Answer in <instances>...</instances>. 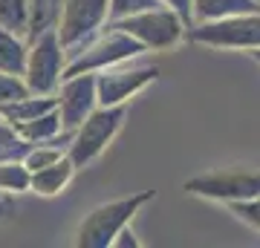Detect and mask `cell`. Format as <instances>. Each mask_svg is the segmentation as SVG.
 <instances>
[{
  "label": "cell",
  "instance_id": "6da1fadb",
  "mask_svg": "<svg viewBox=\"0 0 260 248\" xmlns=\"http://www.w3.org/2000/svg\"><path fill=\"white\" fill-rule=\"evenodd\" d=\"M153 196H156V191H136L130 196H121V199H113V202H104L99 208H93L81 220L78 231H75V245L78 248H110L116 234L124 225H130L133 217Z\"/></svg>",
  "mask_w": 260,
  "mask_h": 248
},
{
  "label": "cell",
  "instance_id": "7a4b0ae2",
  "mask_svg": "<svg viewBox=\"0 0 260 248\" xmlns=\"http://www.w3.org/2000/svg\"><path fill=\"white\" fill-rule=\"evenodd\" d=\"M127 119V104H113V107H95L87 119L73 130V141L67 147V156L73 159L75 167L93 165L95 159L113 145V138L119 136L121 124Z\"/></svg>",
  "mask_w": 260,
  "mask_h": 248
},
{
  "label": "cell",
  "instance_id": "3957f363",
  "mask_svg": "<svg viewBox=\"0 0 260 248\" xmlns=\"http://www.w3.org/2000/svg\"><path fill=\"white\" fill-rule=\"evenodd\" d=\"M145 52H148V49H145L136 38H130L127 32H121V29H116L113 23H107L99 35L90 38V41L70 58L64 78L67 75H81V73H102L107 66L133 61V58L145 55Z\"/></svg>",
  "mask_w": 260,
  "mask_h": 248
},
{
  "label": "cell",
  "instance_id": "277c9868",
  "mask_svg": "<svg viewBox=\"0 0 260 248\" xmlns=\"http://www.w3.org/2000/svg\"><path fill=\"white\" fill-rule=\"evenodd\" d=\"M67 64H70V55L58 38V29H47L38 38H32L26 52V66H23V81H26L29 92L55 95L64 81Z\"/></svg>",
  "mask_w": 260,
  "mask_h": 248
},
{
  "label": "cell",
  "instance_id": "5b68a950",
  "mask_svg": "<svg viewBox=\"0 0 260 248\" xmlns=\"http://www.w3.org/2000/svg\"><path fill=\"white\" fill-rule=\"evenodd\" d=\"M185 38L191 44L211 46V49H237V52H254L260 49V12L232 15L223 20H208L188 26Z\"/></svg>",
  "mask_w": 260,
  "mask_h": 248
},
{
  "label": "cell",
  "instance_id": "8992f818",
  "mask_svg": "<svg viewBox=\"0 0 260 248\" xmlns=\"http://www.w3.org/2000/svg\"><path fill=\"white\" fill-rule=\"evenodd\" d=\"M110 23L121 32H127L130 38H136L148 52H165L171 46H177L188 32V23L168 6H156V9L139 12L130 18L110 20Z\"/></svg>",
  "mask_w": 260,
  "mask_h": 248
},
{
  "label": "cell",
  "instance_id": "52a82bcc",
  "mask_svg": "<svg viewBox=\"0 0 260 248\" xmlns=\"http://www.w3.org/2000/svg\"><path fill=\"white\" fill-rule=\"evenodd\" d=\"M107 23H110V0H64L55 29L67 55L73 58Z\"/></svg>",
  "mask_w": 260,
  "mask_h": 248
},
{
  "label": "cell",
  "instance_id": "ba28073f",
  "mask_svg": "<svg viewBox=\"0 0 260 248\" xmlns=\"http://www.w3.org/2000/svg\"><path fill=\"white\" fill-rule=\"evenodd\" d=\"M182 191L191 193V196H200V199H208V202H223V205L254 199V196H260V170H240V167L208 170V173L188 179L182 185Z\"/></svg>",
  "mask_w": 260,
  "mask_h": 248
},
{
  "label": "cell",
  "instance_id": "9c48e42d",
  "mask_svg": "<svg viewBox=\"0 0 260 248\" xmlns=\"http://www.w3.org/2000/svg\"><path fill=\"white\" fill-rule=\"evenodd\" d=\"M159 78V66L153 64H116L95 73V90H99V104L113 107V104H127L136 92H142L148 84Z\"/></svg>",
  "mask_w": 260,
  "mask_h": 248
},
{
  "label": "cell",
  "instance_id": "30bf717a",
  "mask_svg": "<svg viewBox=\"0 0 260 248\" xmlns=\"http://www.w3.org/2000/svg\"><path fill=\"white\" fill-rule=\"evenodd\" d=\"M58 116L64 130H75L90 113L99 107V90H95V73L67 75L55 92Z\"/></svg>",
  "mask_w": 260,
  "mask_h": 248
},
{
  "label": "cell",
  "instance_id": "8fae6325",
  "mask_svg": "<svg viewBox=\"0 0 260 248\" xmlns=\"http://www.w3.org/2000/svg\"><path fill=\"white\" fill-rule=\"evenodd\" d=\"M78 167L73 165V159L64 156L52 162L47 167H38L32 170V182H29V191L38 193V196H58L61 191H67V185L73 182V176Z\"/></svg>",
  "mask_w": 260,
  "mask_h": 248
},
{
  "label": "cell",
  "instance_id": "7c38bea8",
  "mask_svg": "<svg viewBox=\"0 0 260 248\" xmlns=\"http://www.w3.org/2000/svg\"><path fill=\"white\" fill-rule=\"evenodd\" d=\"M58 101L55 95H38V92H29V95H23V98H15V101L3 104L0 107V119L9 121L12 127L15 124H23V121H32L38 119V116H44V113L55 110Z\"/></svg>",
  "mask_w": 260,
  "mask_h": 248
},
{
  "label": "cell",
  "instance_id": "4fadbf2b",
  "mask_svg": "<svg viewBox=\"0 0 260 248\" xmlns=\"http://www.w3.org/2000/svg\"><path fill=\"white\" fill-rule=\"evenodd\" d=\"M246 12H260V0H194V23L223 20Z\"/></svg>",
  "mask_w": 260,
  "mask_h": 248
},
{
  "label": "cell",
  "instance_id": "5bb4252c",
  "mask_svg": "<svg viewBox=\"0 0 260 248\" xmlns=\"http://www.w3.org/2000/svg\"><path fill=\"white\" fill-rule=\"evenodd\" d=\"M26 52H29L26 35H18V32H12V29L0 26V69H3V73L23 75Z\"/></svg>",
  "mask_w": 260,
  "mask_h": 248
},
{
  "label": "cell",
  "instance_id": "9a60e30c",
  "mask_svg": "<svg viewBox=\"0 0 260 248\" xmlns=\"http://www.w3.org/2000/svg\"><path fill=\"white\" fill-rule=\"evenodd\" d=\"M18 130V136L29 145H41V141H52L55 136L64 133V124H61V116H58V107L55 110L44 113V116H38L32 121H23V124H15Z\"/></svg>",
  "mask_w": 260,
  "mask_h": 248
},
{
  "label": "cell",
  "instance_id": "2e32d148",
  "mask_svg": "<svg viewBox=\"0 0 260 248\" xmlns=\"http://www.w3.org/2000/svg\"><path fill=\"white\" fill-rule=\"evenodd\" d=\"M61 3L64 0H26L29 6V32L26 41L38 38L41 32L58 26V15H61Z\"/></svg>",
  "mask_w": 260,
  "mask_h": 248
},
{
  "label": "cell",
  "instance_id": "e0dca14e",
  "mask_svg": "<svg viewBox=\"0 0 260 248\" xmlns=\"http://www.w3.org/2000/svg\"><path fill=\"white\" fill-rule=\"evenodd\" d=\"M32 182V170L23 159H3L0 162V193H26Z\"/></svg>",
  "mask_w": 260,
  "mask_h": 248
},
{
  "label": "cell",
  "instance_id": "ac0fdd59",
  "mask_svg": "<svg viewBox=\"0 0 260 248\" xmlns=\"http://www.w3.org/2000/svg\"><path fill=\"white\" fill-rule=\"evenodd\" d=\"M0 26L12 29L18 35L29 32V6L26 0H0Z\"/></svg>",
  "mask_w": 260,
  "mask_h": 248
},
{
  "label": "cell",
  "instance_id": "d6986e66",
  "mask_svg": "<svg viewBox=\"0 0 260 248\" xmlns=\"http://www.w3.org/2000/svg\"><path fill=\"white\" fill-rule=\"evenodd\" d=\"M29 150V141L18 136V130L12 127L9 121L0 119V162L3 159H23Z\"/></svg>",
  "mask_w": 260,
  "mask_h": 248
},
{
  "label": "cell",
  "instance_id": "ffe728a7",
  "mask_svg": "<svg viewBox=\"0 0 260 248\" xmlns=\"http://www.w3.org/2000/svg\"><path fill=\"white\" fill-rule=\"evenodd\" d=\"M23 95H29V87H26V81H23V75L3 73V69H0V107L15 101V98H23Z\"/></svg>",
  "mask_w": 260,
  "mask_h": 248
},
{
  "label": "cell",
  "instance_id": "44dd1931",
  "mask_svg": "<svg viewBox=\"0 0 260 248\" xmlns=\"http://www.w3.org/2000/svg\"><path fill=\"white\" fill-rule=\"evenodd\" d=\"M162 6V0H110V20H121L130 15H139V12L156 9Z\"/></svg>",
  "mask_w": 260,
  "mask_h": 248
},
{
  "label": "cell",
  "instance_id": "7402d4cb",
  "mask_svg": "<svg viewBox=\"0 0 260 248\" xmlns=\"http://www.w3.org/2000/svg\"><path fill=\"white\" fill-rule=\"evenodd\" d=\"M229 211H232L240 222H246L249 228L260 231V196H254V199H243V202H232L229 205Z\"/></svg>",
  "mask_w": 260,
  "mask_h": 248
},
{
  "label": "cell",
  "instance_id": "603a6c76",
  "mask_svg": "<svg viewBox=\"0 0 260 248\" xmlns=\"http://www.w3.org/2000/svg\"><path fill=\"white\" fill-rule=\"evenodd\" d=\"M162 6H168V9H174L179 15V18L185 20L188 26L194 23V0H162Z\"/></svg>",
  "mask_w": 260,
  "mask_h": 248
},
{
  "label": "cell",
  "instance_id": "cb8c5ba5",
  "mask_svg": "<svg viewBox=\"0 0 260 248\" xmlns=\"http://www.w3.org/2000/svg\"><path fill=\"white\" fill-rule=\"evenodd\" d=\"M142 242L136 239V234L130 231V225H124V228L116 234V239H113V245L110 248H139Z\"/></svg>",
  "mask_w": 260,
  "mask_h": 248
},
{
  "label": "cell",
  "instance_id": "d4e9b609",
  "mask_svg": "<svg viewBox=\"0 0 260 248\" xmlns=\"http://www.w3.org/2000/svg\"><path fill=\"white\" fill-rule=\"evenodd\" d=\"M6 217H9V202L0 196V220H6Z\"/></svg>",
  "mask_w": 260,
  "mask_h": 248
},
{
  "label": "cell",
  "instance_id": "484cf974",
  "mask_svg": "<svg viewBox=\"0 0 260 248\" xmlns=\"http://www.w3.org/2000/svg\"><path fill=\"white\" fill-rule=\"evenodd\" d=\"M249 55H251V58H254V61L260 64V49H254V52H249Z\"/></svg>",
  "mask_w": 260,
  "mask_h": 248
}]
</instances>
